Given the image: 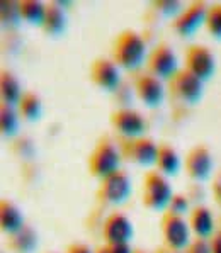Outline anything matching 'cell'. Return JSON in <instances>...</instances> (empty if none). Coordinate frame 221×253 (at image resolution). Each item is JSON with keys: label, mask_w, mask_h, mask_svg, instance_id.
<instances>
[{"label": "cell", "mask_w": 221, "mask_h": 253, "mask_svg": "<svg viewBox=\"0 0 221 253\" xmlns=\"http://www.w3.org/2000/svg\"><path fill=\"white\" fill-rule=\"evenodd\" d=\"M114 63L125 70H138L145 61L146 44L134 31H123L112 44Z\"/></svg>", "instance_id": "1"}, {"label": "cell", "mask_w": 221, "mask_h": 253, "mask_svg": "<svg viewBox=\"0 0 221 253\" xmlns=\"http://www.w3.org/2000/svg\"><path fill=\"white\" fill-rule=\"evenodd\" d=\"M121 160L123 155L119 153L114 143L109 139H102L88 157V170L94 177H99L102 180V178L118 172Z\"/></svg>", "instance_id": "2"}, {"label": "cell", "mask_w": 221, "mask_h": 253, "mask_svg": "<svg viewBox=\"0 0 221 253\" xmlns=\"http://www.w3.org/2000/svg\"><path fill=\"white\" fill-rule=\"evenodd\" d=\"M174 197L172 187L165 175L160 172H148L143 178V204L153 211H162Z\"/></svg>", "instance_id": "3"}, {"label": "cell", "mask_w": 221, "mask_h": 253, "mask_svg": "<svg viewBox=\"0 0 221 253\" xmlns=\"http://www.w3.org/2000/svg\"><path fill=\"white\" fill-rule=\"evenodd\" d=\"M162 233L169 250L180 252L191 245V226L184 219V216L167 212L162 219Z\"/></svg>", "instance_id": "4"}, {"label": "cell", "mask_w": 221, "mask_h": 253, "mask_svg": "<svg viewBox=\"0 0 221 253\" xmlns=\"http://www.w3.org/2000/svg\"><path fill=\"white\" fill-rule=\"evenodd\" d=\"M185 68L192 72L199 80L208 82L215 75L216 60L211 49L204 44H192L185 51Z\"/></svg>", "instance_id": "5"}, {"label": "cell", "mask_w": 221, "mask_h": 253, "mask_svg": "<svg viewBox=\"0 0 221 253\" xmlns=\"http://www.w3.org/2000/svg\"><path fill=\"white\" fill-rule=\"evenodd\" d=\"M111 124L116 131L126 139L143 138L146 131V121L133 109H118L111 114Z\"/></svg>", "instance_id": "6"}, {"label": "cell", "mask_w": 221, "mask_h": 253, "mask_svg": "<svg viewBox=\"0 0 221 253\" xmlns=\"http://www.w3.org/2000/svg\"><path fill=\"white\" fill-rule=\"evenodd\" d=\"M148 70L153 77L160 80H172L176 73L179 72L177 56L169 44L162 42L150 53L148 58Z\"/></svg>", "instance_id": "7"}, {"label": "cell", "mask_w": 221, "mask_h": 253, "mask_svg": "<svg viewBox=\"0 0 221 253\" xmlns=\"http://www.w3.org/2000/svg\"><path fill=\"white\" fill-rule=\"evenodd\" d=\"M130 194H131V180L123 170H118L116 173H112L109 177L100 180L99 196L107 204H114V206L123 204Z\"/></svg>", "instance_id": "8"}, {"label": "cell", "mask_w": 221, "mask_h": 253, "mask_svg": "<svg viewBox=\"0 0 221 253\" xmlns=\"http://www.w3.org/2000/svg\"><path fill=\"white\" fill-rule=\"evenodd\" d=\"M170 88L185 104H196L203 97V80H199L187 68H182L170 80Z\"/></svg>", "instance_id": "9"}, {"label": "cell", "mask_w": 221, "mask_h": 253, "mask_svg": "<svg viewBox=\"0 0 221 253\" xmlns=\"http://www.w3.org/2000/svg\"><path fill=\"white\" fill-rule=\"evenodd\" d=\"M209 7L204 2H192L176 19V31L180 36H191L203 24H206V15Z\"/></svg>", "instance_id": "10"}, {"label": "cell", "mask_w": 221, "mask_h": 253, "mask_svg": "<svg viewBox=\"0 0 221 253\" xmlns=\"http://www.w3.org/2000/svg\"><path fill=\"white\" fill-rule=\"evenodd\" d=\"M106 245H126L133 238V223L121 212H114L104 223L102 229Z\"/></svg>", "instance_id": "11"}, {"label": "cell", "mask_w": 221, "mask_h": 253, "mask_svg": "<svg viewBox=\"0 0 221 253\" xmlns=\"http://www.w3.org/2000/svg\"><path fill=\"white\" fill-rule=\"evenodd\" d=\"M90 80L104 90H116L119 87V82H121L119 67L114 63V60L97 58L90 65Z\"/></svg>", "instance_id": "12"}, {"label": "cell", "mask_w": 221, "mask_h": 253, "mask_svg": "<svg viewBox=\"0 0 221 253\" xmlns=\"http://www.w3.org/2000/svg\"><path fill=\"white\" fill-rule=\"evenodd\" d=\"M125 157L141 167L155 165L158 157V145L145 136L138 139H128L125 145Z\"/></svg>", "instance_id": "13"}, {"label": "cell", "mask_w": 221, "mask_h": 253, "mask_svg": "<svg viewBox=\"0 0 221 253\" xmlns=\"http://www.w3.org/2000/svg\"><path fill=\"white\" fill-rule=\"evenodd\" d=\"M185 172L194 180H206L213 172V155L206 146H194L185 157Z\"/></svg>", "instance_id": "14"}, {"label": "cell", "mask_w": 221, "mask_h": 253, "mask_svg": "<svg viewBox=\"0 0 221 253\" xmlns=\"http://www.w3.org/2000/svg\"><path fill=\"white\" fill-rule=\"evenodd\" d=\"M136 93L146 107H158L164 100V85L152 73H143L136 79Z\"/></svg>", "instance_id": "15"}, {"label": "cell", "mask_w": 221, "mask_h": 253, "mask_svg": "<svg viewBox=\"0 0 221 253\" xmlns=\"http://www.w3.org/2000/svg\"><path fill=\"white\" fill-rule=\"evenodd\" d=\"M0 224H2V231L10 236L26 226L21 209L9 199H3L0 202Z\"/></svg>", "instance_id": "16"}, {"label": "cell", "mask_w": 221, "mask_h": 253, "mask_svg": "<svg viewBox=\"0 0 221 253\" xmlns=\"http://www.w3.org/2000/svg\"><path fill=\"white\" fill-rule=\"evenodd\" d=\"M189 226H191V231L197 235V238L206 240L215 229V219H213L211 211L204 206L194 208L189 216Z\"/></svg>", "instance_id": "17"}, {"label": "cell", "mask_w": 221, "mask_h": 253, "mask_svg": "<svg viewBox=\"0 0 221 253\" xmlns=\"http://www.w3.org/2000/svg\"><path fill=\"white\" fill-rule=\"evenodd\" d=\"M0 92H2V104L7 106H19L22 99V88L19 84L17 77L14 73L3 70L2 75H0Z\"/></svg>", "instance_id": "18"}, {"label": "cell", "mask_w": 221, "mask_h": 253, "mask_svg": "<svg viewBox=\"0 0 221 253\" xmlns=\"http://www.w3.org/2000/svg\"><path fill=\"white\" fill-rule=\"evenodd\" d=\"M67 26V15L60 3H48L46 5V17L43 22V29L49 36H58L65 31Z\"/></svg>", "instance_id": "19"}, {"label": "cell", "mask_w": 221, "mask_h": 253, "mask_svg": "<svg viewBox=\"0 0 221 253\" xmlns=\"http://www.w3.org/2000/svg\"><path fill=\"white\" fill-rule=\"evenodd\" d=\"M157 169L162 175H177L180 170V158L170 145H158Z\"/></svg>", "instance_id": "20"}, {"label": "cell", "mask_w": 221, "mask_h": 253, "mask_svg": "<svg viewBox=\"0 0 221 253\" xmlns=\"http://www.w3.org/2000/svg\"><path fill=\"white\" fill-rule=\"evenodd\" d=\"M19 10H21L22 21H26L31 26H41L46 17V3L38 2V0H22L19 2Z\"/></svg>", "instance_id": "21"}, {"label": "cell", "mask_w": 221, "mask_h": 253, "mask_svg": "<svg viewBox=\"0 0 221 253\" xmlns=\"http://www.w3.org/2000/svg\"><path fill=\"white\" fill-rule=\"evenodd\" d=\"M17 107H19V114L26 121H38L41 118L43 104H41V99L34 92L22 93V99Z\"/></svg>", "instance_id": "22"}, {"label": "cell", "mask_w": 221, "mask_h": 253, "mask_svg": "<svg viewBox=\"0 0 221 253\" xmlns=\"http://www.w3.org/2000/svg\"><path fill=\"white\" fill-rule=\"evenodd\" d=\"M12 248L19 253H31L36 250L38 247V235L29 226H24L19 233L12 235V241H10Z\"/></svg>", "instance_id": "23"}, {"label": "cell", "mask_w": 221, "mask_h": 253, "mask_svg": "<svg viewBox=\"0 0 221 253\" xmlns=\"http://www.w3.org/2000/svg\"><path fill=\"white\" fill-rule=\"evenodd\" d=\"M0 129L3 136H14L19 129V116L12 106L2 104L0 109Z\"/></svg>", "instance_id": "24"}, {"label": "cell", "mask_w": 221, "mask_h": 253, "mask_svg": "<svg viewBox=\"0 0 221 253\" xmlns=\"http://www.w3.org/2000/svg\"><path fill=\"white\" fill-rule=\"evenodd\" d=\"M206 29L216 40H221V3H213L208 9L206 15Z\"/></svg>", "instance_id": "25"}, {"label": "cell", "mask_w": 221, "mask_h": 253, "mask_svg": "<svg viewBox=\"0 0 221 253\" xmlns=\"http://www.w3.org/2000/svg\"><path fill=\"white\" fill-rule=\"evenodd\" d=\"M22 21L21 10H19V2H2V22L5 27L17 26Z\"/></svg>", "instance_id": "26"}, {"label": "cell", "mask_w": 221, "mask_h": 253, "mask_svg": "<svg viewBox=\"0 0 221 253\" xmlns=\"http://www.w3.org/2000/svg\"><path fill=\"white\" fill-rule=\"evenodd\" d=\"M169 208H170L169 212L177 214V216H182V214L187 212V208H189L187 199H185L184 196H174L172 201H170V204H169Z\"/></svg>", "instance_id": "27"}, {"label": "cell", "mask_w": 221, "mask_h": 253, "mask_svg": "<svg viewBox=\"0 0 221 253\" xmlns=\"http://www.w3.org/2000/svg\"><path fill=\"white\" fill-rule=\"evenodd\" d=\"M157 7L164 14H167V15H177V17H179L180 12L184 10V9H182V3L180 2H158Z\"/></svg>", "instance_id": "28"}, {"label": "cell", "mask_w": 221, "mask_h": 253, "mask_svg": "<svg viewBox=\"0 0 221 253\" xmlns=\"http://www.w3.org/2000/svg\"><path fill=\"white\" fill-rule=\"evenodd\" d=\"M187 253H211V241L199 238L197 241L189 245Z\"/></svg>", "instance_id": "29"}, {"label": "cell", "mask_w": 221, "mask_h": 253, "mask_svg": "<svg viewBox=\"0 0 221 253\" xmlns=\"http://www.w3.org/2000/svg\"><path fill=\"white\" fill-rule=\"evenodd\" d=\"M67 253H95L94 250H92L90 247H87V245L84 243H73L68 247Z\"/></svg>", "instance_id": "30"}, {"label": "cell", "mask_w": 221, "mask_h": 253, "mask_svg": "<svg viewBox=\"0 0 221 253\" xmlns=\"http://www.w3.org/2000/svg\"><path fill=\"white\" fill-rule=\"evenodd\" d=\"M213 192H215V197L218 201H221V172L215 175L213 178Z\"/></svg>", "instance_id": "31"}, {"label": "cell", "mask_w": 221, "mask_h": 253, "mask_svg": "<svg viewBox=\"0 0 221 253\" xmlns=\"http://www.w3.org/2000/svg\"><path fill=\"white\" fill-rule=\"evenodd\" d=\"M112 253H134L133 248L130 247V243L126 245H109Z\"/></svg>", "instance_id": "32"}, {"label": "cell", "mask_w": 221, "mask_h": 253, "mask_svg": "<svg viewBox=\"0 0 221 253\" xmlns=\"http://www.w3.org/2000/svg\"><path fill=\"white\" fill-rule=\"evenodd\" d=\"M211 253H221V233L211 241Z\"/></svg>", "instance_id": "33"}, {"label": "cell", "mask_w": 221, "mask_h": 253, "mask_svg": "<svg viewBox=\"0 0 221 253\" xmlns=\"http://www.w3.org/2000/svg\"><path fill=\"white\" fill-rule=\"evenodd\" d=\"M95 253H112V252H111V247H109V245H104V247H100Z\"/></svg>", "instance_id": "34"}, {"label": "cell", "mask_w": 221, "mask_h": 253, "mask_svg": "<svg viewBox=\"0 0 221 253\" xmlns=\"http://www.w3.org/2000/svg\"><path fill=\"white\" fill-rule=\"evenodd\" d=\"M157 253H170V252L169 250H158Z\"/></svg>", "instance_id": "35"}, {"label": "cell", "mask_w": 221, "mask_h": 253, "mask_svg": "<svg viewBox=\"0 0 221 253\" xmlns=\"http://www.w3.org/2000/svg\"><path fill=\"white\" fill-rule=\"evenodd\" d=\"M134 253H145V252H134Z\"/></svg>", "instance_id": "36"}]
</instances>
